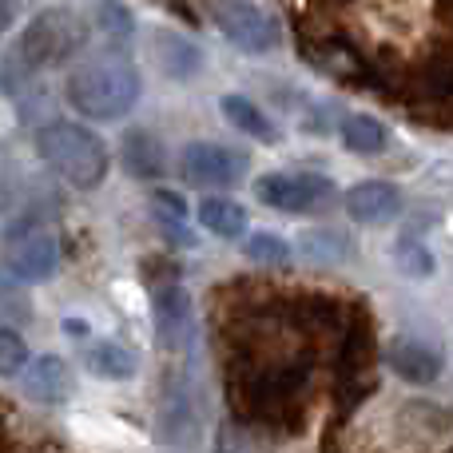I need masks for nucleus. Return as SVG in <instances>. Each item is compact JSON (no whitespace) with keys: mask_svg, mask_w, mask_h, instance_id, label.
<instances>
[{"mask_svg":"<svg viewBox=\"0 0 453 453\" xmlns=\"http://www.w3.org/2000/svg\"><path fill=\"white\" fill-rule=\"evenodd\" d=\"M68 104L88 119H119L140 104L143 96V76L132 60L108 52L84 60L64 84Z\"/></svg>","mask_w":453,"mask_h":453,"instance_id":"obj_1","label":"nucleus"},{"mask_svg":"<svg viewBox=\"0 0 453 453\" xmlns=\"http://www.w3.org/2000/svg\"><path fill=\"white\" fill-rule=\"evenodd\" d=\"M36 151L48 164V172L60 175L68 188L96 191L108 180V143L92 132V127L76 124V119H52L36 132Z\"/></svg>","mask_w":453,"mask_h":453,"instance_id":"obj_2","label":"nucleus"},{"mask_svg":"<svg viewBox=\"0 0 453 453\" xmlns=\"http://www.w3.org/2000/svg\"><path fill=\"white\" fill-rule=\"evenodd\" d=\"M80 40H84V32H80L76 16H72L68 8H44V12L24 28L20 60L28 64V68H52L64 56L76 52Z\"/></svg>","mask_w":453,"mask_h":453,"instance_id":"obj_3","label":"nucleus"},{"mask_svg":"<svg viewBox=\"0 0 453 453\" xmlns=\"http://www.w3.org/2000/svg\"><path fill=\"white\" fill-rule=\"evenodd\" d=\"M250 172V156L226 148V143L196 140L180 151V175L196 188H234Z\"/></svg>","mask_w":453,"mask_h":453,"instance_id":"obj_4","label":"nucleus"},{"mask_svg":"<svg viewBox=\"0 0 453 453\" xmlns=\"http://www.w3.org/2000/svg\"><path fill=\"white\" fill-rule=\"evenodd\" d=\"M215 24L234 48H242L250 56H266L282 44L279 20L271 12H263L258 4H250V0H223L215 8Z\"/></svg>","mask_w":453,"mask_h":453,"instance_id":"obj_5","label":"nucleus"},{"mask_svg":"<svg viewBox=\"0 0 453 453\" xmlns=\"http://www.w3.org/2000/svg\"><path fill=\"white\" fill-rule=\"evenodd\" d=\"M255 196L263 199L266 207L287 215H303L311 211L314 203L334 196V183L319 172H271L255 183Z\"/></svg>","mask_w":453,"mask_h":453,"instance_id":"obj_6","label":"nucleus"},{"mask_svg":"<svg viewBox=\"0 0 453 453\" xmlns=\"http://www.w3.org/2000/svg\"><path fill=\"white\" fill-rule=\"evenodd\" d=\"M4 266L12 282H48L60 266V242L52 231H24L8 247Z\"/></svg>","mask_w":453,"mask_h":453,"instance_id":"obj_7","label":"nucleus"},{"mask_svg":"<svg viewBox=\"0 0 453 453\" xmlns=\"http://www.w3.org/2000/svg\"><path fill=\"white\" fill-rule=\"evenodd\" d=\"M20 390L24 398L40 402V406H60L76 394V374L60 354H40L20 370Z\"/></svg>","mask_w":453,"mask_h":453,"instance_id":"obj_8","label":"nucleus"},{"mask_svg":"<svg viewBox=\"0 0 453 453\" xmlns=\"http://www.w3.org/2000/svg\"><path fill=\"white\" fill-rule=\"evenodd\" d=\"M402 211V191L386 180H366L346 191V215L354 223H390Z\"/></svg>","mask_w":453,"mask_h":453,"instance_id":"obj_9","label":"nucleus"},{"mask_svg":"<svg viewBox=\"0 0 453 453\" xmlns=\"http://www.w3.org/2000/svg\"><path fill=\"white\" fill-rule=\"evenodd\" d=\"M151 322H156V334L164 338V346L183 350V346H188V330H191V298H188V290L183 287L156 290Z\"/></svg>","mask_w":453,"mask_h":453,"instance_id":"obj_10","label":"nucleus"},{"mask_svg":"<svg viewBox=\"0 0 453 453\" xmlns=\"http://www.w3.org/2000/svg\"><path fill=\"white\" fill-rule=\"evenodd\" d=\"M390 370H398V378L414 386H430L441 374V354H434L430 346L414 342V338H402L390 346Z\"/></svg>","mask_w":453,"mask_h":453,"instance_id":"obj_11","label":"nucleus"},{"mask_svg":"<svg viewBox=\"0 0 453 453\" xmlns=\"http://www.w3.org/2000/svg\"><path fill=\"white\" fill-rule=\"evenodd\" d=\"M84 366L92 370L100 382H127V378H135V370H140V354L119 342H92L84 350Z\"/></svg>","mask_w":453,"mask_h":453,"instance_id":"obj_12","label":"nucleus"},{"mask_svg":"<svg viewBox=\"0 0 453 453\" xmlns=\"http://www.w3.org/2000/svg\"><path fill=\"white\" fill-rule=\"evenodd\" d=\"M338 140H342V148L354 151V156H382V151L390 148V127H386L382 119H374V116L354 111V116L342 119Z\"/></svg>","mask_w":453,"mask_h":453,"instance_id":"obj_13","label":"nucleus"},{"mask_svg":"<svg viewBox=\"0 0 453 453\" xmlns=\"http://www.w3.org/2000/svg\"><path fill=\"white\" fill-rule=\"evenodd\" d=\"M196 215L203 223V231L219 234V239H239L247 231V207L231 196H207Z\"/></svg>","mask_w":453,"mask_h":453,"instance_id":"obj_14","label":"nucleus"},{"mask_svg":"<svg viewBox=\"0 0 453 453\" xmlns=\"http://www.w3.org/2000/svg\"><path fill=\"white\" fill-rule=\"evenodd\" d=\"M156 60H159V68H164L167 76L188 80V76H196L199 72L203 56H199V48L191 44V40L175 36V32H159L156 36Z\"/></svg>","mask_w":453,"mask_h":453,"instance_id":"obj_15","label":"nucleus"},{"mask_svg":"<svg viewBox=\"0 0 453 453\" xmlns=\"http://www.w3.org/2000/svg\"><path fill=\"white\" fill-rule=\"evenodd\" d=\"M223 116L234 132L250 135V140H274V124L263 116L258 104L247 100V96H223Z\"/></svg>","mask_w":453,"mask_h":453,"instance_id":"obj_16","label":"nucleus"},{"mask_svg":"<svg viewBox=\"0 0 453 453\" xmlns=\"http://www.w3.org/2000/svg\"><path fill=\"white\" fill-rule=\"evenodd\" d=\"M239 247L250 263H263V266H287L290 263V242L274 231H250Z\"/></svg>","mask_w":453,"mask_h":453,"instance_id":"obj_17","label":"nucleus"},{"mask_svg":"<svg viewBox=\"0 0 453 453\" xmlns=\"http://www.w3.org/2000/svg\"><path fill=\"white\" fill-rule=\"evenodd\" d=\"M92 20H96V28H100L108 40H127L135 32L132 8L119 4V0H100V4H96V12H92Z\"/></svg>","mask_w":453,"mask_h":453,"instance_id":"obj_18","label":"nucleus"},{"mask_svg":"<svg viewBox=\"0 0 453 453\" xmlns=\"http://www.w3.org/2000/svg\"><path fill=\"white\" fill-rule=\"evenodd\" d=\"M151 207H156V215L164 219L167 231H175L180 247H196V234H183V231H180V226L188 223V203H183V196H175V191L156 188V196H151Z\"/></svg>","mask_w":453,"mask_h":453,"instance_id":"obj_19","label":"nucleus"},{"mask_svg":"<svg viewBox=\"0 0 453 453\" xmlns=\"http://www.w3.org/2000/svg\"><path fill=\"white\" fill-rule=\"evenodd\" d=\"M0 346H4V374L16 378V374H20V370L32 362V358H28V346H24V338L16 334L12 326L0 330Z\"/></svg>","mask_w":453,"mask_h":453,"instance_id":"obj_20","label":"nucleus"},{"mask_svg":"<svg viewBox=\"0 0 453 453\" xmlns=\"http://www.w3.org/2000/svg\"><path fill=\"white\" fill-rule=\"evenodd\" d=\"M398 266L414 279H430L434 274V258L422 250V242H402L398 247Z\"/></svg>","mask_w":453,"mask_h":453,"instance_id":"obj_21","label":"nucleus"},{"mask_svg":"<svg viewBox=\"0 0 453 453\" xmlns=\"http://www.w3.org/2000/svg\"><path fill=\"white\" fill-rule=\"evenodd\" d=\"M12 16H16V0H4V24H12Z\"/></svg>","mask_w":453,"mask_h":453,"instance_id":"obj_22","label":"nucleus"}]
</instances>
